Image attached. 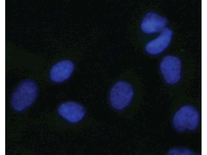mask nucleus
<instances>
[{
  "mask_svg": "<svg viewBox=\"0 0 207 155\" xmlns=\"http://www.w3.org/2000/svg\"><path fill=\"white\" fill-rule=\"evenodd\" d=\"M38 88L33 81L26 80L19 84L11 97V106L15 110L21 111L31 105L38 95Z\"/></svg>",
  "mask_w": 207,
  "mask_h": 155,
  "instance_id": "f257e3e1",
  "label": "nucleus"
},
{
  "mask_svg": "<svg viewBox=\"0 0 207 155\" xmlns=\"http://www.w3.org/2000/svg\"><path fill=\"white\" fill-rule=\"evenodd\" d=\"M134 94V89L130 84L125 81H119L113 86L110 90V104L115 109L122 110L129 105Z\"/></svg>",
  "mask_w": 207,
  "mask_h": 155,
  "instance_id": "f03ea898",
  "label": "nucleus"
},
{
  "mask_svg": "<svg viewBox=\"0 0 207 155\" xmlns=\"http://www.w3.org/2000/svg\"><path fill=\"white\" fill-rule=\"evenodd\" d=\"M199 115L196 109L191 105L181 107L175 114L173 118V125L178 131L195 130L199 123Z\"/></svg>",
  "mask_w": 207,
  "mask_h": 155,
  "instance_id": "7ed1b4c3",
  "label": "nucleus"
},
{
  "mask_svg": "<svg viewBox=\"0 0 207 155\" xmlns=\"http://www.w3.org/2000/svg\"><path fill=\"white\" fill-rule=\"evenodd\" d=\"M160 68L167 83L174 84L180 81L181 77V63L178 57L171 55L165 57L160 63Z\"/></svg>",
  "mask_w": 207,
  "mask_h": 155,
  "instance_id": "20e7f679",
  "label": "nucleus"
},
{
  "mask_svg": "<svg viewBox=\"0 0 207 155\" xmlns=\"http://www.w3.org/2000/svg\"><path fill=\"white\" fill-rule=\"evenodd\" d=\"M167 19L153 12L146 13L143 17L141 24L142 31L146 33H157L162 31L168 24Z\"/></svg>",
  "mask_w": 207,
  "mask_h": 155,
  "instance_id": "39448f33",
  "label": "nucleus"
},
{
  "mask_svg": "<svg viewBox=\"0 0 207 155\" xmlns=\"http://www.w3.org/2000/svg\"><path fill=\"white\" fill-rule=\"evenodd\" d=\"M58 112L62 117L72 123L78 122L83 118L85 110L80 104L73 102L62 103L59 106Z\"/></svg>",
  "mask_w": 207,
  "mask_h": 155,
  "instance_id": "423d86ee",
  "label": "nucleus"
},
{
  "mask_svg": "<svg viewBox=\"0 0 207 155\" xmlns=\"http://www.w3.org/2000/svg\"><path fill=\"white\" fill-rule=\"evenodd\" d=\"M172 33L170 28H165L158 37L147 44L145 48L146 51L152 55L158 54L162 52L169 45Z\"/></svg>",
  "mask_w": 207,
  "mask_h": 155,
  "instance_id": "0eeeda50",
  "label": "nucleus"
},
{
  "mask_svg": "<svg viewBox=\"0 0 207 155\" xmlns=\"http://www.w3.org/2000/svg\"><path fill=\"white\" fill-rule=\"evenodd\" d=\"M74 68V65L71 60H64L55 64L51 68L50 77L53 81L62 82L71 76Z\"/></svg>",
  "mask_w": 207,
  "mask_h": 155,
  "instance_id": "6e6552de",
  "label": "nucleus"
},
{
  "mask_svg": "<svg viewBox=\"0 0 207 155\" xmlns=\"http://www.w3.org/2000/svg\"><path fill=\"white\" fill-rule=\"evenodd\" d=\"M168 155H196L191 150L186 148H178L171 149L167 153Z\"/></svg>",
  "mask_w": 207,
  "mask_h": 155,
  "instance_id": "1a4fd4ad",
  "label": "nucleus"
}]
</instances>
